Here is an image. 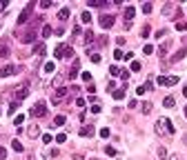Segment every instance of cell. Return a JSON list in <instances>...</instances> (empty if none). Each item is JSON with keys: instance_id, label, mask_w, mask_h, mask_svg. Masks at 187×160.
I'll use <instances>...</instances> for the list:
<instances>
[{"instance_id": "1", "label": "cell", "mask_w": 187, "mask_h": 160, "mask_svg": "<svg viewBox=\"0 0 187 160\" xmlns=\"http://www.w3.org/2000/svg\"><path fill=\"white\" fill-rule=\"evenodd\" d=\"M31 116L33 118H45V116H47V105L38 100L36 105H33V109H31Z\"/></svg>"}, {"instance_id": "2", "label": "cell", "mask_w": 187, "mask_h": 160, "mask_svg": "<svg viewBox=\"0 0 187 160\" xmlns=\"http://www.w3.org/2000/svg\"><path fill=\"white\" fill-rule=\"evenodd\" d=\"M22 71V67L18 65H5L2 69H0V78H5V76H16V73H20Z\"/></svg>"}, {"instance_id": "3", "label": "cell", "mask_w": 187, "mask_h": 160, "mask_svg": "<svg viewBox=\"0 0 187 160\" xmlns=\"http://www.w3.org/2000/svg\"><path fill=\"white\" fill-rule=\"evenodd\" d=\"M33 7H36V2H29V5H27L25 9L20 11V16H18V25H25V22L29 20V14L33 11Z\"/></svg>"}, {"instance_id": "4", "label": "cell", "mask_w": 187, "mask_h": 160, "mask_svg": "<svg viewBox=\"0 0 187 160\" xmlns=\"http://www.w3.org/2000/svg\"><path fill=\"white\" fill-rule=\"evenodd\" d=\"M158 85L161 87H174V85H178V76H161Z\"/></svg>"}, {"instance_id": "5", "label": "cell", "mask_w": 187, "mask_h": 160, "mask_svg": "<svg viewBox=\"0 0 187 160\" xmlns=\"http://www.w3.org/2000/svg\"><path fill=\"white\" fill-rule=\"evenodd\" d=\"M98 22H100V27H103V29H109V27H114V16H109V14H103L98 18Z\"/></svg>"}, {"instance_id": "6", "label": "cell", "mask_w": 187, "mask_h": 160, "mask_svg": "<svg viewBox=\"0 0 187 160\" xmlns=\"http://www.w3.org/2000/svg\"><path fill=\"white\" fill-rule=\"evenodd\" d=\"M163 16H172V18H178V16H180V11H178L176 7H174L172 2H167L165 7H163Z\"/></svg>"}, {"instance_id": "7", "label": "cell", "mask_w": 187, "mask_h": 160, "mask_svg": "<svg viewBox=\"0 0 187 160\" xmlns=\"http://www.w3.org/2000/svg\"><path fill=\"white\" fill-rule=\"evenodd\" d=\"M27 96H29V87H27V85H22V87H16V102L25 100Z\"/></svg>"}, {"instance_id": "8", "label": "cell", "mask_w": 187, "mask_h": 160, "mask_svg": "<svg viewBox=\"0 0 187 160\" xmlns=\"http://www.w3.org/2000/svg\"><path fill=\"white\" fill-rule=\"evenodd\" d=\"M154 131H156V136H161V138H163V136L167 134V129H165V120H163V118H158V120H156V125H154Z\"/></svg>"}, {"instance_id": "9", "label": "cell", "mask_w": 187, "mask_h": 160, "mask_svg": "<svg viewBox=\"0 0 187 160\" xmlns=\"http://www.w3.org/2000/svg\"><path fill=\"white\" fill-rule=\"evenodd\" d=\"M134 16H136V9L132 7V5H129V7H125V25H132V18H134Z\"/></svg>"}, {"instance_id": "10", "label": "cell", "mask_w": 187, "mask_h": 160, "mask_svg": "<svg viewBox=\"0 0 187 160\" xmlns=\"http://www.w3.org/2000/svg\"><path fill=\"white\" fill-rule=\"evenodd\" d=\"M27 136H29V138H38V136H40V127H38V125H29V127H27Z\"/></svg>"}, {"instance_id": "11", "label": "cell", "mask_w": 187, "mask_h": 160, "mask_svg": "<svg viewBox=\"0 0 187 160\" xmlns=\"http://www.w3.org/2000/svg\"><path fill=\"white\" fill-rule=\"evenodd\" d=\"M36 40V31H27L25 36H20V42L22 45H29V42H33Z\"/></svg>"}, {"instance_id": "12", "label": "cell", "mask_w": 187, "mask_h": 160, "mask_svg": "<svg viewBox=\"0 0 187 160\" xmlns=\"http://www.w3.org/2000/svg\"><path fill=\"white\" fill-rule=\"evenodd\" d=\"M11 56V49L7 42H0V58H9Z\"/></svg>"}, {"instance_id": "13", "label": "cell", "mask_w": 187, "mask_h": 160, "mask_svg": "<svg viewBox=\"0 0 187 160\" xmlns=\"http://www.w3.org/2000/svg\"><path fill=\"white\" fill-rule=\"evenodd\" d=\"M185 54H187V49L183 47L180 51H176V54H174L172 58H169V62H178V60H183V58H185Z\"/></svg>"}, {"instance_id": "14", "label": "cell", "mask_w": 187, "mask_h": 160, "mask_svg": "<svg viewBox=\"0 0 187 160\" xmlns=\"http://www.w3.org/2000/svg\"><path fill=\"white\" fill-rule=\"evenodd\" d=\"M33 54H38L42 58V56H45V42H36V45H33Z\"/></svg>"}, {"instance_id": "15", "label": "cell", "mask_w": 187, "mask_h": 160, "mask_svg": "<svg viewBox=\"0 0 187 160\" xmlns=\"http://www.w3.org/2000/svg\"><path fill=\"white\" fill-rule=\"evenodd\" d=\"M174 96H167V98H163V107H167V109H174Z\"/></svg>"}, {"instance_id": "16", "label": "cell", "mask_w": 187, "mask_h": 160, "mask_svg": "<svg viewBox=\"0 0 187 160\" xmlns=\"http://www.w3.org/2000/svg\"><path fill=\"white\" fill-rule=\"evenodd\" d=\"M67 18H69V9H67V7H62V9L58 11V20H62V22H65Z\"/></svg>"}, {"instance_id": "17", "label": "cell", "mask_w": 187, "mask_h": 160, "mask_svg": "<svg viewBox=\"0 0 187 160\" xmlns=\"http://www.w3.org/2000/svg\"><path fill=\"white\" fill-rule=\"evenodd\" d=\"M65 120H67V118L62 116V113H58V116L54 118V127H60V125H65Z\"/></svg>"}, {"instance_id": "18", "label": "cell", "mask_w": 187, "mask_h": 160, "mask_svg": "<svg viewBox=\"0 0 187 160\" xmlns=\"http://www.w3.org/2000/svg\"><path fill=\"white\" fill-rule=\"evenodd\" d=\"M73 56V49L69 47V45H65V49H62V58H71Z\"/></svg>"}, {"instance_id": "19", "label": "cell", "mask_w": 187, "mask_h": 160, "mask_svg": "<svg viewBox=\"0 0 187 160\" xmlns=\"http://www.w3.org/2000/svg\"><path fill=\"white\" fill-rule=\"evenodd\" d=\"M62 49H65V45H56V49H54V56H56V58H62Z\"/></svg>"}, {"instance_id": "20", "label": "cell", "mask_w": 187, "mask_h": 160, "mask_svg": "<svg viewBox=\"0 0 187 160\" xmlns=\"http://www.w3.org/2000/svg\"><path fill=\"white\" fill-rule=\"evenodd\" d=\"M111 96H114V100H123L125 98V91L123 89H116V91H111Z\"/></svg>"}, {"instance_id": "21", "label": "cell", "mask_w": 187, "mask_h": 160, "mask_svg": "<svg viewBox=\"0 0 187 160\" xmlns=\"http://www.w3.org/2000/svg\"><path fill=\"white\" fill-rule=\"evenodd\" d=\"M94 36H96L94 31H87V33H85V45H92V40H94Z\"/></svg>"}, {"instance_id": "22", "label": "cell", "mask_w": 187, "mask_h": 160, "mask_svg": "<svg viewBox=\"0 0 187 160\" xmlns=\"http://www.w3.org/2000/svg\"><path fill=\"white\" fill-rule=\"evenodd\" d=\"M18 107H20V102H16V100H14V102L9 105V111H7V113H9V116H11V113H16V109H18Z\"/></svg>"}, {"instance_id": "23", "label": "cell", "mask_w": 187, "mask_h": 160, "mask_svg": "<svg viewBox=\"0 0 187 160\" xmlns=\"http://www.w3.org/2000/svg\"><path fill=\"white\" fill-rule=\"evenodd\" d=\"M165 120V129H167V134H174V125H172V120H167V118H163Z\"/></svg>"}, {"instance_id": "24", "label": "cell", "mask_w": 187, "mask_h": 160, "mask_svg": "<svg viewBox=\"0 0 187 160\" xmlns=\"http://www.w3.org/2000/svg\"><path fill=\"white\" fill-rule=\"evenodd\" d=\"M49 36H51V27L45 25V27H42V38H49Z\"/></svg>"}, {"instance_id": "25", "label": "cell", "mask_w": 187, "mask_h": 160, "mask_svg": "<svg viewBox=\"0 0 187 160\" xmlns=\"http://www.w3.org/2000/svg\"><path fill=\"white\" fill-rule=\"evenodd\" d=\"M158 158H161V160L167 158V149H165V147H158Z\"/></svg>"}, {"instance_id": "26", "label": "cell", "mask_w": 187, "mask_h": 160, "mask_svg": "<svg viewBox=\"0 0 187 160\" xmlns=\"http://www.w3.org/2000/svg\"><path fill=\"white\" fill-rule=\"evenodd\" d=\"M89 58H92L94 65H98V62H100V56H98V54H94V51H89Z\"/></svg>"}, {"instance_id": "27", "label": "cell", "mask_w": 187, "mask_h": 160, "mask_svg": "<svg viewBox=\"0 0 187 160\" xmlns=\"http://www.w3.org/2000/svg\"><path fill=\"white\" fill-rule=\"evenodd\" d=\"M149 31H151V27H149V25H145L143 29H140V36H143V38H147V36H149Z\"/></svg>"}, {"instance_id": "28", "label": "cell", "mask_w": 187, "mask_h": 160, "mask_svg": "<svg viewBox=\"0 0 187 160\" xmlns=\"http://www.w3.org/2000/svg\"><path fill=\"white\" fill-rule=\"evenodd\" d=\"M92 134H94L92 127H83V129H80V136H92Z\"/></svg>"}, {"instance_id": "29", "label": "cell", "mask_w": 187, "mask_h": 160, "mask_svg": "<svg viewBox=\"0 0 187 160\" xmlns=\"http://www.w3.org/2000/svg\"><path fill=\"white\" fill-rule=\"evenodd\" d=\"M56 69V65H54V62H47V65H45V73H51Z\"/></svg>"}, {"instance_id": "30", "label": "cell", "mask_w": 187, "mask_h": 160, "mask_svg": "<svg viewBox=\"0 0 187 160\" xmlns=\"http://www.w3.org/2000/svg\"><path fill=\"white\" fill-rule=\"evenodd\" d=\"M151 9H154V5H151V2H145V5H143V11H145V14H151Z\"/></svg>"}, {"instance_id": "31", "label": "cell", "mask_w": 187, "mask_h": 160, "mask_svg": "<svg viewBox=\"0 0 187 160\" xmlns=\"http://www.w3.org/2000/svg\"><path fill=\"white\" fill-rule=\"evenodd\" d=\"M11 149H14V151H18V153H20V151H22V145H20V142H18V140H14V145H11Z\"/></svg>"}, {"instance_id": "32", "label": "cell", "mask_w": 187, "mask_h": 160, "mask_svg": "<svg viewBox=\"0 0 187 160\" xmlns=\"http://www.w3.org/2000/svg\"><path fill=\"white\" fill-rule=\"evenodd\" d=\"M114 58H116V60L125 58V51H123V49H116V51H114Z\"/></svg>"}, {"instance_id": "33", "label": "cell", "mask_w": 187, "mask_h": 160, "mask_svg": "<svg viewBox=\"0 0 187 160\" xmlns=\"http://www.w3.org/2000/svg\"><path fill=\"white\" fill-rule=\"evenodd\" d=\"M80 18H83V22H89V20H92V14H89V11H83Z\"/></svg>"}, {"instance_id": "34", "label": "cell", "mask_w": 187, "mask_h": 160, "mask_svg": "<svg viewBox=\"0 0 187 160\" xmlns=\"http://www.w3.org/2000/svg\"><path fill=\"white\" fill-rule=\"evenodd\" d=\"M167 47H169V42L161 45V49H158V54H161V56H165V54H167Z\"/></svg>"}, {"instance_id": "35", "label": "cell", "mask_w": 187, "mask_h": 160, "mask_svg": "<svg viewBox=\"0 0 187 160\" xmlns=\"http://www.w3.org/2000/svg\"><path fill=\"white\" fill-rule=\"evenodd\" d=\"M151 111V102H143V113H149Z\"/></svg>"}, {"instance_id": "36", "label": "cell", "mask_w": 187, "mask_h": 160, "mask_svg": "<svg viewBox=\"0 0 187 160\" xmlns=\"http://www.w3.org/2000/svg\"><path fill=\"white\" fill-rule=\"evenodd\" d=\"M60 85H62V76H56V78H54V87L60 89Z\"/></svg>"}, {"instance_id": "37", "label": "cell", "mask_w": 187, "mask_h": 160, "mask_svg": "<svg viewBox=\"0 0 187 160\" xmlns=\"http://www.w3.org/2000/svg\"><path fill=\"white\" fill-rule=\"evenodd\" d=\"M100 138H109V129H107V127L100 129Z\"/></svg>"}, {"instance_id": "38", "label": "cell", "mask_w": 187, "mask_h": 160, "mask_svg": "<svg viewBox=\"0 0 187 160\" xmlns=\"http://www.w3.org/2000/svg\"><path fill=\"white\" fill-rule=\"evenodd\" d=\"M105 153H107V156H116V149H114V147H105Z\"/></svg>"}, {"instance_id": "39", "label": "cell", "mask_w": 187, "mask_h": 160, "mask_svg": "<svg viewBox=\"0 0 187 160\" xmlns=\"http://www.w3.org/2000/svg\"><path fill=\"white\" fill-rule=\"evenodd\" d=\"M176 29L178 31H185L187 29V22H176Z\"/></svg>"}, {"instance_id": "40", "label": "cell", "mask_w": 187, "mask_h": 160, "mask_svg": "<svg viewBox=\"0 0 187 160\" xmlns=\"http://www.w3.org/2000/svg\"><path fill=\"white\" fill-rule=\"evenodd\" d=\"M132 71H140V62H138V60L132 62Z\"/></svg>"}, {"instance_id": "41", "label": "cell", "mask_w": 187, "mask_h": 160, "mask_svg": "<svg viewBox=\"0 0 187 160\" xmlns=\"http://www.w3.org/2000/svg\"><path fill=\"white\" fill-rule=\"evenodd\" d=\"M65 140H67L65 134H58V136H56V142H58V145H60V142H65Z\"/></svg>"}, {"instance_id": "42", "label": "cell", "mask_w": 187, "mask_h": 160, "mask_svg": "<svg viewBox=\"0 0 187 160\" xmlns=\"http://www.w3.org/2000/svg\"><path fill=\"white\" fill-rule=\"evenodd\" d=\"M109 71H111V76H120V71H123V69H118V67H111Z\"/></svg>"}, {"instance_id": "43", "label": "cell", "mask_w": 187, "mask_h": 160, "mask_svg": "<svg viewBox=\"0 0 187 160\" xmlns=\"http://www.w3.org/2000/svg\"><path fill=\"white\" fill-rule=\"evenodd\" d=\"M14 122H16V125H22V122H25V116H16Z\"/></svg>"}, {"instance_id": "44", "label": "cell", "mask_w": 187, "mask_h": 160, "mask_svg": "<svg viewBox=\"0 0 187 160\" xmlns=\"http://www.w3.org/2000/svg\"><path fill=\"white\" fill-rule=\"evenodd\" d=\"M89 111H92V113H100V105H94V107H89Z\"/></svg>"}, {"instance_id": "45", "label": "cell", "mask_w": 187, "mask_h": 160, "mask_svg": "<svg viewBox=\"0 0 187 160\" xmlns=\"http://www.w3.org/2000/svg\"><path fill=\"white\" fill-rule=\"evenodd\" d=\"M7 158V149H5V147H0V160H5Z\"/></svg>"}, {"instance_id": "46", "label": "cell", "mask_w": 187, "mask_h": 160, "mask_svg": "<svg viewBox=\"0 0 187 160\" xmlns=\"http://www.w3.org/2000/svg\"><path fill=\"white\" fill-rule=\"evenodd\" d=\"M83 80H85V82H89V80H92V73L85 71V73H83Z\"/></svg>"}, {"instance_id": "47", "label": "cell", "mask_w": 187, "mask_h": 160, "mask_svg": "<svg viewBox=\"0 0 187 160\" xmlns=\"http://www.w3.org/2000/svg\"><path fill=\"white\" fill-rule=\"evenodd\" d=\"M145 91H147V89H145V85H140V87H138V89H136V94H138V96H143V94H145Z\"/></svg>"}, {"instance_id": "48", "label": "cell", "mask_w": 187, "mask_h": 160, "mask_svg": "<svg viewBox=\"0 0 187 160\" xmlns=\"http://www.w3.org/2000/svg\"><path fill=\"white\" fill-rule=\"evenodd\" d=\"M151 51H154V47H151V45H145V49H143V54H151Z\"/></svg>"}, {"instance_id": "49", "label": "cell", "mask_w": 187, "mask_h": 160, "mask_svg": "<svg viewBox=\"0 0 187 160\" xmlns=\"http://www.w3.org/2000/svg\"><path fill=\"white\" fill-rule=\"evenodd\" d=\"M167 36V31L165 29H161V31H156V38H165Z\"/></svg>"}, {"instance_id": "50", "label": "cell", "mask_w": 187, "mask_h": 160, "mask_svg": "<svg viewBox=\"0 0 187 160\" xmlns=\"http://www.w3.org/2000/svg\"><path fill=\"white\" fill-rule=\"evenodd\" d=\"M7 5H9L7 0H0V11H5V9H7Z\"/></svg>"}, {"instance_id": "51", "label": "cell", "mask_w": 187, "mask_h": 160, "mask_svg": "<svg viewBox=\"0 0 187 160\" xmlns=\"http://www.w3.org/2000/svg\"><path fill=\"white\" fill-rule=\"evenodd\" d=\"M40 7H42V9H49V7H51V2H49V0H45V2H40Z\"/></svg>"}, {"instance_id": "52", "label": "cell", "mask_w": 187, "mask_h": 160, "mask_svg": "<svg viewBox=\"0 0 187 160\" xmlns=\"http://www.w3.org/2000/svg\"><path fill=\"white\" fill-rule=\"evenodd\" d=\"M73 160H83V153H73Z\"/></svg>"}, {"instance_id": "53", "label": "cell", "mask_w": 187, "mask_h": 160, "mask_svg": "<svg viewBox=\"0 0 187 160\" xmlns=\"http://www.w3.org/2000/svg\"><path fill=\"white\" fill-rule=\"evenodd\" d=\"M169 160H180V156H178V153H174V156L169 158Z\"/></svg>"}, {"instance_id": "54", "label": "cell", "mask_w": 187, "mask_h": 160, "mask_svg": "<svg viewBox=\"0 0 187 160\" xmlns=\"http://www.w3.org/2000/svg\"><path fill=\"white\" fill-rule=\"evenodd\" d=\"M183 142H185V145H187V134H183Z\"/></svg>"}, {"instance_id": "55", "label": "cell", "mask_w": 187, "mask_h": 160, "mask_svg": "<svg viewBox=\"0 0 187 160\" xmlns=\"http://www.w3.org/2000/svg\"><path fill=\"white\" fill-rule=\"evenodd\" d=\"M185 118H187V105H185Z\"/></svg>"}, {"instance_id": "56", "label": "cell", "mask_w": 187, "mask_h": 160, "mask_svg": "<svg viewBox=\"0 0 187 160\" xmlns=\"http://www.w3.org/2000/svg\"><path fill=\"white\" fill-rule=\"evenodd\" d=\"M0 25H2V22H0Z\"/></svg>"}, {"instance_id": "57", "label": "cell", "mask_w": 187, "mask_h": 160, "mask_svg": "<svg viewBox=\"0 0 187 160\" xmlns=\"http://www.w3.org/2000/svg\"><path fill=\"white\" fill-rule=\"evenodd\" d=\"M0 113H2V111H0Z\"/></svg>"}, {"instance_id": "58", "label": "cell", "mask_w": 187, "mask_h": 160, "mask_svg": "<svg viewBox=\"0 0 187 160\" xmlns=\"http://www.w3.org/2000/svg\"><path fill=\"white\" fill-rule=\"evenodd\" d=\"M94 160H96V158H94Z\"/></svg>"}]
</instances>
